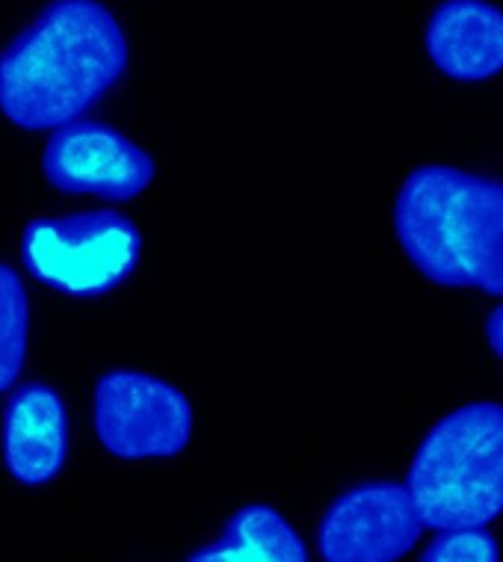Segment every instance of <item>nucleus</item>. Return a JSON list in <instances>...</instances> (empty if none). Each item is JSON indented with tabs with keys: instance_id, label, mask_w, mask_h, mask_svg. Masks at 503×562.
Returning <instances> with one entry per match:
<instances>
[{
	"instance_id": "nucleus-1",
	"label": "nucleus",
	"mask_w": 503,
	"mask_h": 562,
	"mask_svg": "<svg viewBox=\"0 0 503 562\" xmlns=\"http://www.w3.org/2000/svg\"><path fill=\"white\" fill-rule=\"evenodd\" d=\"M125 71V30L101 0H51L0 50V113L21 131H59Z\"/></svg>"
},
{
	"instance_id": "nucleus-2",
	"label": "nucleus",
	"mask_w": 503,
	"mask_h": 562,
	"mask_svg": "<svg viewBox=\"0 0 503 562\" xmlns=\"http://www.w3.org/2000/svg\"><path fill=\"white\" fill-rule=\"evenodd\" d=\"M394 234L424 279L503 296V181L426 164L403 178Z\"/></svg>"
},
{
	"instance_id": "nucleus-3",
	"label": "nucleus",
	"mask_w": 503,
	"mask_h": 562,
	"mask_svg": "<svg viewBox=\"0 0 503 562\" xmlns=\"http://www.w3.org/2000/svg\"><path fill=\"white\" fill-rule=\"evenodd\" d=\"M421 524L477 530L503 513V406L474 400L421 438L406 483Z\"/></svg>"
},
{
	"instance_id": "nucleus-4",
	"label": "nucleus",
	"mask_w": 503,
	"mask_h": 562,
	"mask_svg": "<svg viewBox=\"0 0 503 562\" xmlns=\"http://www.w3.org/2000/svg\"><path fill=\"white\" fill-rule=\"evenodd\" d=\"M143 234L116 211L33 220L21 234V261L33 279L66 296L116 291L136 270Z\"/></svg>"
},
{
	"instance_id": "nucleus-5",
	"label": "nucleus",
	"mask_w": 503,
	"mask_h": 562,
	"mask_svg": "<svg viewBox=\"0 0 503 562\" xmlns=\"http://www.w3.org/2000/svg\"><path fill=\"white\" fill-rule=\"evenodd\" d=\"M92 429L107 453L127 462L172 459L193 438V406L164 379L113 368L92 389Z\"/></svg>"
},
{
	"instance_id": "nucleus-6",
	"label": "nucleus",
	"mask_w": 503,
	"mask_h": 562,
	"mask_svg": "<svg viewBox=\"0 0 503 562\" xmlns=\"http://www.w3.org/2000/svg\"><path fill=\"white\" fill-rule=\"evenodd\" d=\"M421 515L403 483L370 480L340 492L317 527L323 562H398L421 539Z\"/></svg>"
},
{
	"instance_id": "nucleus-7",
	"label": "nucleus",
	"mask_w": 503,
	"mask_h": 562,
	"mask_svg": "<svg viewBox=\"0 0 503 562\" xmlns=\"http://www.w3.org/2000/svg\"><path fill=\"white\" fill-rule=\"evenodd\" d=\"M48 184L68 195L131 202L155 181V157L104 122H71L42 151Z\"/></svg>"
},
{
	"instance_id": "nucleus-8",
	"label": "nucleus",
	"mask_w": 503,
	"mask_h": 562,
	"mask_svg": "<svg viewBox=\"0 0 503 562\" xmlns=\"http://www.w3.org/2000/svg\"><path fill=\"white\" fill-rule=\"evenodd\" d=\"M0 456L27 488L57 480L68 459V412L57 389L27 382L12 391L0 417Z\"/></svg>"
},
{
	"instance_id": "nucleus-9",
	"label": "nucleus",
	"mask_w": 503,
	"mask_h": 562,
	"mask_svg": "<svg viewBox=\"0 0 503 562\" xmlns=\"http://www.w3.org/2000/svg\"><path fill=\"white\" fill-rule=\"evenodd\" d=\"M429 63L456 83H483L503 71V10L489 0H441L426 21Z\"/></svg>"
},
{
	"instance_id": "nucleus-10",
	"label": "nucleus",
	"mask_w": 503,
	"mask_h": 562,
	"mask_svg": "<svg viewBox=\"0 0 503 562\" xmlns=\"http://www.w3.org/2000/svg\"><path fill=\"white\" fill-rule=\"evenodd\" d=\"M187 562H309V551L279 509L249 504L228 518L216 542L190 553Z\"/></svg>"
},
{
	"instance_id": "nucleus-11",
	"label": "nucleus",
	"mask_w": 503,
	"mask_h": 562,
	"mask_svg": "<svg viewBox=\"0 0 503 562\" xmlns=\"http://www.w3.org/2000/svg\"><path fill=\"white\" fill-rule=\"evenodd\" d=\"M30 302L24 281L0 261V394L15 385L27 361Z\"/></svg>"
},
{
	"instance_id": "nucleus-12",
	"label": "nucleus",
	"mask_w": 503,
	"mask_h": 562,
	"mask_svg": "<svg viewBox=\"0 0 503 562\" xmlns=\"http://www.w3.org/2000/svg\"><path fill=\"white\" fill-rule=\"evenodd\" d=\"M421 562H501V548L485 527L445 530L429 542Z\"/></svg>"
},
{
	"instance_id": "nucleus-13",
	"label": "nucleus",
	"mask_w": 503,
	"mask_h": 562,
	"mask_svg": "<svg viewBox=\"0 0 503 562\" xmlns=\"http://www.w3.org/2000/svg\"><path fill=\"white\" fill-rule=\"evenodd\" d=\"M485 340H489L494 356L503 361V302L485 317Z\"/></svg>"
}]
</instances>
